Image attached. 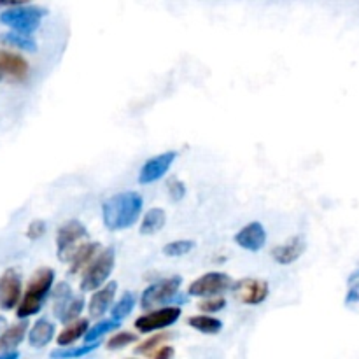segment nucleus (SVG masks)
<instances>
[{
  "instance_id": "nucleus-22",
  "label": "nucleus",
  "mask_w": 359,
  "mask_h": 359,
  "mask_svg": "<svg viewBox=\"0 0 359 359\" xmlns=\"http://www.w3.org/2000/svg\"><path fill=\"white\" fill-rule=\"evenodd\" d=\"M2 42H6V44L13 46L16 49H21V51H37V42H35V39L30 34H23V32H7V34L2 35Z\"/></svg>"
},
{
  "instance_id": "nucleus-25",
  "label": "nucleus",
  "mask_w": 359,
  "mask_h": 359,
  "mask_svg": "<svg viewBox=\"0 0 359 359\" xmlns=\"http://www.w3.org/2000/svg\"><path fill=\"white\" fill-rule=\"evenodd\" d=\"M133 307H135V297H133L130 291H126L111 309V318L116 321H123V319L128 318L132 314Z\"/></svg>"
},
{
  "instance_id": "nucleus-20",
  "label": "nucleus",
  "mask_w": 359,
  "mask_h": 359,
  "mask_svg": "<svg viewBox=\"0 0 359 359\" xmlns=\"http://www.w3.org/2000/svg\"><path fill=\"white\" fill-rule=\"evenodd\" d=\"M165 223H167V212L160 207H153L147 210L140 223V233L142 235H154L160 230H163Z\"/></svg>"
},
{
  "instance_id": "nucleus-6",
  "label": "nucleus",
  "mask_w": 359,
  "mask_h": 359,
  "mask_svg": "<svg viewBox=\"0 0 359 359\" xmlns=\"http://www.w3.org/2000/svg\"><path fill=\"white\" fill-rule=\"evenodd\" d=\"M182 279L179 276L168 277V279H161L158 283L151 284L144 290L142 297H140V307L144 311H153L158 305H165L168 302H174L177 297L179 290H181Z\"/></svg>"
},
{
  "instance_id": "nucleus-24",
  "label": "nucleus",
  "mask_w": 359,
  "mask_h": 359,
  "mask_svg": "<svg viewBox=\"0 0 359 359\" xmlns=\"http://www.w3.org/2000/svg\"><path fill=\"white\" fill-rule=\"evenodd\" d=\"M98 346H100V340H97V342H86V346H79V347H72V346L60 347V349L53 351L51 358L72 359V358L86 356V354H90V353H93V351H97Z\"/></svg>"
},
{
  "instance_id": "nucleus-38",
  "label": "nucleus",
  "mask_w": 359,
  "mask_h": 359,
  "mask_svg": "<svg viewBox=\"0 0 359 359\" xmlns=\"http://www.w3.org/2000/svg\"><path fill=\"white\" fill-rule=\"evenodd\" d=\"M4 326H6V319H4L2 316H0V332H2V330H4Z\"/></svg>"
},
{
  "instance_id": "nucleus-19",
  "label": "nucleus",
  "mask_w": 359,
  "mask_h": 359,
  "mask_svg": "<svg viewBox=\"0 0 359 359\" xmlns=\"http://www.w3.org/2000/svg\"><path fill=\"white\" fill-rule=\"evenodd\" d=\"M88 330H90L88 319H76V321L69 323L63 332H60V335L56 337V344H58L60 347L72 346L74 342H77V340L83 339V337L86 335Z\"/></svg>"
},
{
  "instance_id": "nucleus-29",
  "label": "nucleus",
  "mask_w": 359,
  "mask_h": 359,
  "mask_svg": "<svg viewBox=\"0 0 359 359\" xmlns=\"http://www.w3.org/2000/svg\"><path fill=\"white\" fill-rule=\"evenodd\" d=\"M195 242L193 241H174L163 248V255L170 256V258H181V256L189 255L195 249Z\"/></svg>"
},
{
  "instance_id": "nucleus-7",
  "label": "nucleus",
  "mask_w": 359,
  "mask_h": 359,
  "mask_svg": "<svg viewBox=\"0 0 359 359\" xmlns=\"http://www.w3.org/2000/svg\"><path fill=\"white\" fill-rule=\"evenodd\" d=\"M230 287H233V280H231V277L228 273L209 272L189 284L188 294L196 298L219 297V294H223Z\"/></svg>"
},
{
  "instance_id": "nucleus-2",
  "label": "nucleus",
  "mask_w": 359,
  "mask_h": 359,
  "mask_svg": "<svg viewBox=\"0 0 359 359\" xmlns=\"http://www.w3.org/2000/svg\"><path fill=\"white\" fill-rule=\"evenodd\" d=\"M53 284H55V270L48 269V266L39 269L32 276V279L28 280L27 291H25L20 305L16 307L18 318L28 319L32 316L39 314L41 309L44 307L46 300H48L49 293H51Z\"/></svg>"
},
{
  "instance_id": "nucleus-9",
  "label": "nucleus",
  "mask_w": 359,
  "mask_h": 359,
  "mask_svg": "<svg viewBox=\"0 0 359 359\" xmlns=\"http://www.w3.org/2000/svg\"><path fill=\"white\" fill-rule=\"evenodd\" d=\"M270 286L262 279H242L233 284V297L244 305H259L269 298Z\"/></svg>"
},
{
  "instance_id": "nucleus-35",
  "label": "nucleus",
  "mask_w": 359,
  "mask_h": 359,
  "mask_svg": "<svg viewBox=\"0 0 359 359\" xmlns=\"http://www.w3.org/2000/svg\"><path fill=\"white\" fill-rule=\"evenodd\" d=\"M174 356H175V351L172 349L170 346H167V344H165V346H160L158 349H154L153 353L149 354V358H154V359H170Z\"/></svg>"
},
{
  "instance_id": "nucleus-4",
  "label": "nucleus",
  "mask_w": 359,
  "mask_h": 359,
  "mask_svg": "<svg viewBox=\"0 0 359 359\" xmlns=\"http://www.w3.org/2000/svg\"><path fill=\"white\" fill-rule=\"evenodd\" d=\"M48 14V9L37 6H14L0 14V23L9 27L11 30L32 34L41 27L42 18Z\"/></svg>"
},
{
  "instance_id": "nucleus-5",
  "label": "nucleus",
  "mask_w": 359,
  "mask_h": 359,
  "mask_svg": "<svg viewBox=\"0 0 359 359\" xmlns=\"http://www.w3.org/2000/svg\"><path fill=\"white\" fill-rule=\"evenodd\" d=\"M86 237V226L77 219H70L63 226H60L58 233H56V255H58L60 262L69 263L74 252L81 248L83 238Z\"/></svg>"
},
{
  "instance_id": "nucleus-30",
  "label": "nucleus",
  "mask_w": 359,
  "mask_h": 359,
  "mask_svg": "<svg viewBox=\"0 0 359 359\" xmlns=\"http://www.w3.org/2000/svg\"><path fill=\"white\" fill-rule=\"evenodd\" d=\"M139 340V335L133 332H119L116 333L114 337H111V340L107 342V349L109 351H119L125 349V347L132 346Z\"/></svg>"
},
{
  "instance_id": "nucleus-36",
  "label": "nucleus",
  "mask_w": 359,
  "mask_h": 359,
  "mask_svg": "<svg viewBox=\"0 0 359 359\" xmlns=\"http://www.w3.org/2000/svg\"><path fill=\"white\" fill-rule=\"evenodd\" d=\"M30 0H0V7H14V6H25Z\"/></svg>"
},
{
  "instance_id": "nucleus-23",
  "label": "nucleus",
  "mask_w": 359,
  "mask_h": 359,
  "mask_svg": "<svg viewBox=\"0 0 359 359\" xmlns=\"http://www.w3.org/2000/svg\"><path fill=\"white\" fill-rule=\"evenodd\" d=\"M72 287L67 283L56 284L55 291H53V312H55L56 318L60 319V316L63 314L65 307L69 305V302L72 300Z\"/></svg>"
},
{
  "instance_id": "nucleus-17",
  "label": "nucleus",
  "mask_w": 359,
  "mask_h": 359,
  "mask_svg": "<svg viewBox=\"0 0 359 359\" xmlns=\"http://www.w3.org/2000/svg\"><path fill=\"white\" fill-rule=\"evenodd\" d=\"M100 252V244L98 242H84L81 244V248L74 252V256L69 262V272L70 273H79L84 266L90 265L97 255Z\"/></svg>"
},
{
  "instance_id": "nucleus-37",
  "label": "nucleus",
  "mask_w": 359,
  "mask_h": 359,
  "mask_svg": "<svg viewBox=\"0 0 359 359\" xmlns=\"http://www.w3.org/2000/svg\"><path fill=\"white\" fill-rule=\"evenodd\" d=\"M18 356H20L18 351H2V353H0V359H14Z\"/></svg>"
},
{
  "instance_id": "nucleus-18",
  "label": "nucleus",
  "mask_w": 359,
  "mask_h": 359,
  "mask_svg": "<svg viewBox=\"0 0 359 359\" xmlns=\"http://www.w3.org/2000/svg\"><path fill=\"white\" fill-rule=\"evenodd\" d=\"M28 332V319H21L16 325L9 326L2 332L0 335V351H16V347L20 346L25 340Z\"/></svg>"
},
{
  "instance_id": "nucleus-32",
  "label": "nucleus",
  "mask_w": 359,
  "mask_h": 359,
  "mask_svg": "<svg viewBox=\"0 0 359 359\" xmlns=\"http://www.w3.org/2000/svg\"><path fill=\"white\" fill-rule=\"evenodd\" d=\"M346 304H359V269L354 270L349 277V291H347Z\"/></svg>"
},
{
  "instance_id": "nucleus-39",
  "label": "nucleus",
  "mask_w": 359,
  "mask_h": 359,
  "mask_svg": "<svg viewBox=\"0 0 359 359\" xmlns=\"http://www.w3.org/2000/svg\"><path fill=\"white\" fill-rule=\"evenodd\" d=\"M2 77H4V70H2V67H0V81H2Z\"/></svg>"
},
{
  "instance_id": "nucleus-12",
  "label": "nucleus",
  "mask_w": 359,
  "mask_h": 359,
  "mask_svg": "<svg viewBox=\"0 0 359 359\" xmlns=\"http://www.w3.org/2000/svg\"><path fill=\"white\" fill-rule=\"evenodd\" d=\"M116 291H118V283H107L102 287L93 291L90 298V304H88V311H90V318L100 319L107 314V311L111 309V305L114 304Z\"/></svg>"
},
{
  "instance_id": "nucleus-15",
  "label": "nucleus",
  "mask_w": 359,
  "mask_h": 359,
  "mask_svg": "<svg viewBox=\"0 0 359 359\" xmlns=\"http://www.w3.org/2000/svg\"><path fill=\"white\" fill-rule=\"evenodd\" d=\"M0 67H2L4 74L14 77L16 81H23L28 76V62L23 56L16 55V53L0 51Z\"/></svg>"
},
{
  "instance_id": "nucleus-10",
  "label": "nucleus",
  "mask_w": 359,
  "mask_h": 359,
  "mask_svg": "<svg viewBox=\"0 0 359 359\" xmlns=\"http://www.w3.org/2000/svg\"><path fill=\"white\" fill-rule=\"evenodd\" d=\"M21 276L16 269H7L0 277V309L13 311L21 302Z\"/></svg>"
},
{
  "instance_id": "nucleus-33",
  "label": "nucleus",
  "mask_w": 359,
  "mask_h": 359,
  "mask_svg": "<svg viewBox=\"0 0 359 359\" xmlns=\"http://www.w3.org/2000/svg\"><path fill=\"white\" fill-rule=\"evenodd\" d=\"M167 189H168V195H170V198L174 200V202H181L182 198L186 196V184L182 181H179V179H170L167 184Z\"/></svg>"
},
{
  "instance_id": "nucleus-31",
  "label": "nucleus",
  "mask_w": 359,
  "mask_h": 359,
  "mask_svg": "<svg viewBox=\"0 0 359 359\" xmlns=\"http://www.w3.org/2000/svg\"><path fill=\"white\" fill-rule=\"evenodd\" d=\"M224 307H226V300L221 297H209L198 304V309L205 314H216V312L223 311Z\"/></svg>"
},
{
  "instance_id": "nucleus-8",
  "label": "nucleus",
  "mask_w": 359,
  "mask_h": 359,
  "mask_svg": "<svg viewBox=\"0 0 359 359\" xmlns=\"http://www.w3.org/2000/svg\"><path fill=\"white\" fill-rule=\"evenodd\" d=\"M181 314V307H163L158 309V311H151L137 319L135 330L139 333H153L158 332V330H165L168 326L175 325Z\"/></svg>"
},
{
  "instance_id": "nucleus-16",
  "label": "nucleus",
  "mask_w": 359,
  "mask_h": 359,
  "mask_svg": "<svg viewBox=\"0 0 359 359\" xmlns=\"http://www.w3.org/2000/svg\"><path fill=\"white\" fill-rule=\"evenodd\" d=\"M55 325L49 319H37L30 332H28V342L35 349H42L55 339Z\"/></svg>"
},
{
  "instance_id": "nucleus-13",
  "label": "nucleus",
  "mask_w": 359,
  "mask_h": 359,
  "mask_svg": "<svg viewBox=\"0 0 359 359\" xmlns=\"http://www.w3.org/2000/svg\"><path fill=\"white\" fill-rule=\"evenodd\" d=\"M235 242L241 245L244 251H259V249L265 245L266 242V231L263 228L262 223L255 221V223H249L235 235Z\"/></svg>"
},
{
  "instance_id": "nucleus-3",
  "label": "nucleus",
  "mask_w": 359,
  "mask_h": 359,
  "mask_svg": "<svg viewBox=\"0 0 359 359\" xmlns=\"http://www.w3.org/2000/svg\"><path fill=\"white\" fill-rule=\"evenodd\" d=\"M116 265V251L114 248H107L97 255V258L86 266L81 279V291L83 293H91V291L98 290L107 283L111 277L112 270Z\"/></svg>"
},
{
  "instance_id": "nucleus-26",
  "label": "nucleus",
  "mask_w": 359,
  "mask_h": 359,
  "mask_svg": "<svg viewBox=\"0 0 359 359\" xmlns=\"http://www.w3.org/2000/svg\"><path fill=\"white\" fill-rule=\"evenodd\" d=\"M170 339V333H153V337H149V339L144 340L140 346H137L135 349H133V353L139 354V356H149L154 349H158L160 346L167 344Z\"/></svg>"
},
{
  "instance_id": "nucleus-11",
  "label": "nucleus",
  "mask_w": 359,
  "mask_h": 359,
  "mask_svg": "<svg viewBox=\"0 0 359 359\" xmlns=\"http://www.w3.org/2000/svg\"><path fill=\"white\" fill-rule=\"evenodd\" d=\"M175 158H177V153H175V151H167V153H161L158 154V156L149 158L139 172L140 184H153V182L160 181V179L170 170Z\"/></svg>"
},
{
  "instance_id": "nucleus-21",
  "label": "nucleus",
  "mask_w": 359,
  "mask_h": 359,
  "mask_svg": "<svg viewBox=\"0 0 359 359\" xmlns=\"http://www.w3.org/2000/svg\"><path fill=\"white\" fill-rule=\"evenodd\" d=\"M188 326L195 328L196 332L203 333V335H216L223 328V323L217 318H212L210 314H200L188 318Z\"/></svg>"
},
{
  "instance_id": "nucleus-1",
  "label": "nucleus",
  "mask_w": 359,
  "mask_h": 359,
  "mask_svg": "<svg viewBox=\"0 0 359 359\" xmlns=\"http://www.w3.org/2000/svg\"><path fill=\"white\" fill-rule=\"evenodd\" d=\"M144 200L135 191H123L102 203V219L107 230H128L139 221Z\"/></svg>"
},
{
  "instance_id": "nucleus-27",
  "label": "nucleus",
  "mask_w": 359,
  "mask_h": 359,
  "mask_svg": "<svg viewBox=\"0 0 359 359\" xmlns=\"http://www.w3.org/2000/svg\"><path fill=\"white\" fill-rule=\"evenodd\" d=\"M119 323H121V321H116V319H112V318L107 319V321L97 323L93 328L88 330L86 335H84V340H86V342H97V340H102V337H105L107 333L118 330Z\"/></svg>"
},
{
  "instance_id": "nucleus-28",
  "label": "nucleus",
  "mask_w": 359,
  "mask_h": 359,
  "mask_svg": "<svg viewBox=\"0 0 359 359\" xmlns=\"http://www.w3.org/2000/svg\"><path fill=\"white\" fill-rule=\"evenodd\" d=\"M84 304H86V302H84L83 297H72V300L69 302V305L65 307L63 314L60 316V321H62L63 325H69V323L79 319L81 312H83L84 309Z\"/></svg>"
},
{
  "instance_id": "nucleus-34",
  "label": "nucleus",
  "mask_w": 359,
  "mask_h": 359,
  "mask_svg": "<svg viewBox=\"0 0 359 359\" xmlns=\"http://www.w3.org/2000/svg\"><path fill=\"white\" fill-rule=\"evenodd\" d=\"M46 230H48V224H46L42 219H35L28 224L27 237L30 238V241H37V238L44 237Z\"/></svg>"
},
{
  "instance_id": "nucleus-14",
  "label": "nucleus",
  "mask_w": 359,
  "mask_h": 359,
  "mask_svg": "<svg viewBox=\"0 0 359 359\" xmlns=\"http://www.w3.org/2000/svg\"><path fill=\"white\" fill-rule=\"evenodd\" d=\"M305 241L297 235V237H291L290 241H286L284 244L276 245L272 249V258L273 262L279 263V265H293L298 258L305 252Z\"/></svg>"
}]
</instances>
